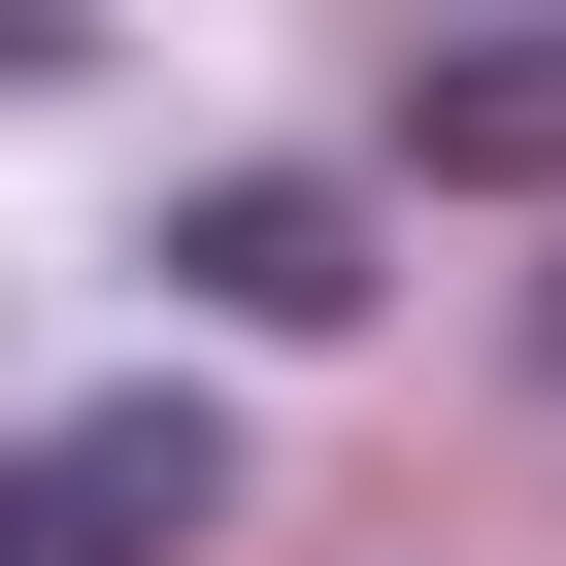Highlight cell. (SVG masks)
Instances as JSON below:
<instances>
[{
	"mask_svg": "<svg viewBox=\"0 0 566 566\" xmlns=\"http://www.w3.org/2000/svg\"><path fill=\"white\" fill-rule=\"evenodd\" d=\"M533 400H566V266H533Z\"/></svg>",
	"mask_w": 566,
	"mask_h": 566,
	"instance_id": "277c9868",
	"label": "cell"
},
{
	"mask_svg": "<svg viewBox=\"0 0 566 566\" xmlns=\"http://www.w3.org/2000/svg\"><path fill=\"white\" fill-rule=\"evenodd\" d=\"M400 167H433V200H533V167H566V34H467V67H400Z\"/></svg>",
	"mask_w": 566,
	"mask_h": 566,
	"instance_id": "3957f363",
	"label": "cell"
},
{
	"mask_svg": "<svg viewBox=\"0 0 566 566\" xmlns=\"http://www.w3.org/2000/svg\"><path fill=\"white\" fill-rule=\"evenodd\" d=\"M167 301H233V334H367V200H334V167H200V200H167Z\"/></svg>",
	"mask_w": 566,
	"mask_h": 566,
	"instance_id": "7a4b0ae2",
	"label": "cell"
},
{
	"mask_svg": "<svg viewBox=\"0 0 566 566\" xmlns=\"http://www.w3.org/2000/svg\"><path fill=\"white\" fill-rule=\"evenodd\" d=\"M200 533H233V433L200 400H101V433L0 467V566H200Z\"/></svg>",
	"mask_w": 566,
	"mask_h": 566,
	"instance_id": "6da1fadb",
	"label": "cell"
}]
</instances>
